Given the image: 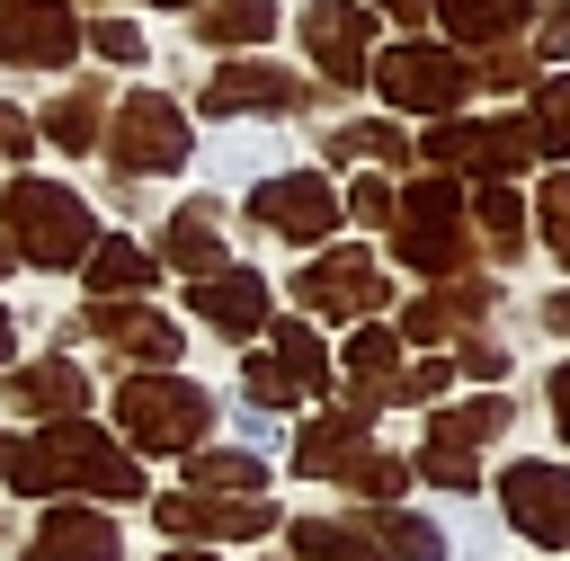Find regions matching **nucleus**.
Listing matches in <instances>:
<instances>
[{"mask_svg": "<svg viewBox=\"0 0 570 561\" xmlns=\"http://www.w3.org/2000/svg\"><path fill=\"white\" fill-rule=\"evenodd\" d=\"M107 427H116L142 463H178V454L214 445L223 401H214L187 365H151V374H116V383H107Z\"/></svg>", "mask_w": 570, "mask_h": 561, "instance_id": "f257e3e1", "label": "nucleus"}, {"mask_svg": "<svg viewBox=\"0 0 570 561\" xmlns=\"http://www.w3.org/2000/svg\"><path fill=\"white\" fill-rule=\"evenodd\" d=\"M98 205L71 187V178H45V169H9L0 178V240L18 249V267L36 276H71L98 240Z\"/></svg>", "mask_w": 570, "mask_h": 561, "instance_id": "f03ea898", "label": "nucleus"}, {"mask_svg": "<svg viewBox=\"0 0 570 561\" xmlns=\"http://www.w3.org/2000/svg\"><path fill=\"white\" fill-rule=\"evenodd\" d=\"M419 169H445L463 187H525L543 169V142L525 125V107H463V116H436L419 125Z\"/></svg>", "mask_w": 570, "mask_h": 561, "instance_id": "7ed1b4c3", "label": "nucleus"}, {"mask_svg": "<svg viewBox=\"0 0 570 561\" xmlns=\"http://www.w3.org/2000/svg\"><path fill=\"white\" fill-rule=\"evenodd\" d=\"M463 205H472L463 178H445V169H410V178H401V214H392V232H383V258H392L401 276H419V285L481 267Z\"/></svg>", "mask_w": 570, "mask_h": 561, "instance_id": "20e7f679", "label": "nucleus"}, {"mask_svg": "<svg viewBox=\"0 0 570 561\" xmlns=\"http://www.w3.org/2000/svg\"><path fill=\"white\" fill-rule=\"evenodd\" d=\"M285 303H294L303 321H321V329H356V321H383L401 294H392L383 249H374V240H356V232H338V240H321V249H303V258H294Z\"/></svg>", "mask_w": 570, "mask_h": 561, "instance_id": "39448f33", "label": "nucleus"}, {"mask_svg": "<svg viewBox=\"0 0 570 561\" xmlns=\"http://www.w3.org/2000/svg\"><path fill=\"white\" fill-rule=\"evenodd\" d=\"M98 160H107V178H142V187L187 178V169H196V116L178 107V89L134 80V89H116V107H107Z\"/></svg>", "mask_w": 570, "mask_h": 561, "instance_id": "423d86ee", "label": "nucleus"}, {"mask_svg": "<svg viewBox=\"0 0 570 561\" xmlns=\"http://www.w3.org/2000/svg\"><path fill=\"white\" fill-rule=\"evenodd\" d=\"M365 98H383V116H463L472 107V62L445 45V36H383L374 62H365Z\"/></svg>", "mask_w": 570, "mask_h": 561, "instance_id": "0eeeda50", "label": "nucleus"}, {"mask_svg": "<svg viewBox=\"0 0 570 561\" xmlns=\"http://www.w3.org/2000/svg\"><path fill=\"white\" fill-rule=\"evenodd\" d=\"M107 436H116V427H107L98 410H89V419H45V427H0V490L27 499V508L80 499V481H89V463H98Z\"/></svg>", "mask_w": 570, "mask_h": 561, "instance_id": "6e6552de", "label": "nucleus"}, {"mask_svg": "<svg viewBox=\"0 0 570 561\" xmlns=\"http://www.w3.org/2000/svg\"><path fill=\"white\" fill-rule=\"evenodd\" d=\"M312 107H330L312 71H294V62H276V53H223V62L196 80V107H187V116H214V125H294V116H312Z\"/></svg>", "mask_w": 570, "mask_h": 561, "instance_id": "1a4fd4ad", "label": "nucleus"}, {"mask_svg": "<svg viewBox=\"0 0 570 561\" xmlns=\"http://www.w3.org/2000/svg\"><path fill=\"white\" fill-rule=\"evenodd\" d=\"M258 240H276V249H321V240H338L347 232V205H338V178L312 160V169H258L249 187H240V205H232Z\"/></svg>", "mask_w": 570, "mask_h": 561, "instance_id": "9d476101", "label": "nucleus"}, {"mask_svg": "<svg viewBox=\"0 0 570 561\" xmlns=\"http://www.w3.org/2000/svg\"><path fill=\"white\" fill-rule=\"evenodd\" d=\"M142 508H151L160 543H205V552H223V543L258 552V543H276V525H285L276 490H267V499H232V490H187V481H169V490H151Z\"/></svg>", "mask_w": 570, "mask_h": 561, "instance_id": "9b49d317", "label": "nucleus"}, {"mask_svg": "<svg viewBox=\"0 0 570 561\" xmlns=\"http://www.w3.org/2000/svg\"><path fill=\"white\" fill-rule=\"evenodd\" d=\"M294 36H303V71L321 80L330 107L365 98V62H374V45H383V18H374L365 0H303V9H294Z\"/></svg>", "mask_w": 570, "mask_h": 561, "instance_id": "f8f14e48", "label": "nucleus"}, {"mask_svg": "<svg viewBox=\"0 0 570 561\" xmlns=\"http://www.w3.org/2000/svg\"><path fill=\"white\" fill-rule=\"evenodd\" d=\"M490 508H499V525L517 543L570 561V463L561 454H508L490 472Z\"/></svg>", "mask_w": 570, "mask_h": 561, "instance_id": "ddd939ff", "label": "nucleus"}, {"mask_svg": "<svg viewBox=\"0 0 570 561\" xmlns=\"http://www.w3.org/2000/svg\"><path fill=\"white\" fill-rule=\"evenodd\" d=\"M499 312H508L499 267H463V276H436V285L401 294V303H392V329H401L410 356H428V347H454L463 329H490Z\"/></svg>", "mask_w": 570, "mask_h": 561, "instance_id": "4468645a", "label": "nucleus"}, {"mask_svg": "<svg viewBox=\"0 0 570 561\" xmlns=\"http://www.w3.org/2000/svg\"><path fill=\"white\" fill-rule=\"evenodd\" d=\"M80 321H89V347L107 356V374L187 365V329H178V312H160L151 294H125V303H89V294H80Z\"/></svg>", "mask_w": 570, "mask_h": 561, "instance_id": "2eb2a0df", "label": "nucleus"}, {"mask_svg": "<svg viewBox=\"0 0 570 561\" xmlns=\"http://www.w3.org/2000/svg\"><path fill=\"white\" fill-rule=\"evenodd\" d=\"M0 410H9V427L89 419V410H98V374H89L80 356H62V347H36V356H18V365L0 374Z\"/></svg>", "mask_w": 570, "mask_h": 561, "instance_id": "dca6fc26", "label": "nucleus"}, {"mask_svg": "<svg viewBox=\"0 0 570 561\" xmlns=\"http://www.w3.org/2000/svg\"><path fill=\"white\" fill-rule=\"evenodd\" d=\"M151 258H160V276H178V285H196V276L232 267V258H240V249H232V205H223L214 187L178 196V205L151 223Z\"/></svg>", "mask_w": 570, "mask_h": 561, "instance_id": "f3484780", "label": "nucleus"}, {"mask_svg": "<svg viewBox=\"0 0 570 561\" xmlns=\"http://www.w3.org/2000/svg\"><path fill=\"white\" fill-rule=\"evenodd\" d=\"M178 303H187V321H196L205 338H223V347H249V338L276 321V285H267L249 258H232V267L178 285Z\"/></svg>", "mask_w": 570, "mask_h": 561, "instance_id": "a211bd4d", "label": "nucleus"}, {"mask_svg": "<svg viewBox=\"0 0 570 561\" xmlns=\"http://www.w3.org/2000/svg\"><path fill=\"white\" fill-rule=\"evenodd\" d=\"M330 347H338V392H330V401H338L347 419H365V427H374V419L392 410V383H401V365H410V347H401L392 312H383V321H356V329H338Z\"/></svg>", "mask_w": 570, "mask_h": 561, "instance_id": "6ab92c4d", "label": "nucleus"}, {"mask_svg": "<svg viewBox=\"0 0 570 561\" xmlns=\"http://www.w3.org/2000/svg\"><path fill=\"white\" fill-rule=\"evenodd\" d=\"M9 552L18 561H125V516L98 499H45Z\"/></svg>", "mask_w": 570, "mask_h": 561, "instance_id": "aec40b11", "label": "nucleus"}, {"mask_svg": "<svg viewBox=\"0 0 570 561\" xmlns=\"http://www.w3.org/2000/svg\"><path fill=\"white\" fill-rule=\"evenodd\" d=\"M365 445H374V427L347 419L338 401H321V410H303V419L285 427V472L312 481V490H338V481L365 463Z\"/></svg>", "mask_w": 570, "mask_h": 561, "instance_id": "412c9836", "label": "nucleus"}, {"mask_svg": "<svg viewBox=\"0 0 570 561\" xmlns=\"http://www.w3.org/2000/svg\"><path fill=\"white\" fill-rule=\"evenodd\" d=\"M80 9L71 0H0V71H71Z\"/></svg>", "mask_w": 570, "mask_h": 561, "instance_id": "4be33fe9", "label": "nucleus"}, {"mask_svg": "<svg viewBox=\"0 0 570 561\" xmlns=\"http://www.w3.org/2000/svg\"><path fill=\"white\" fill-rule=\"evenodd\" d=\"M276 552H294V561H392V543H383V516L374 508H285V525H276Z\"/></svg>", "mask_w": 570, "mask_h": 561, "instance_id": "5701e85b", "label": "nucleus"}, {"mask_svg": "<svg viewBox=\"0 0 570 561\" xmlns=\"http://www.w3.org/2000/svg\"><path fill=\"white\" fill-rule=\"evenodd\" d=\"M107 107H116L107 71H62V89L36 107L45 151H62V160H98V142H107Z\"/></svg>", "mask_w": 570, "mask_h": 561, "instance_id": "b1692460", "label": "nucleus"}, {"mask_svg": "<svg viewBox=\"0 0 570 561\" xmlns=\"http://www.w3.org/2000/svg\"><path fill=\"white\" fill-rule=\"evenodd\" d=\"M321 169L330 178L338 169H392V178H410L419 169V134L401 116H330L321 125Z\"/></svg>", "mask_w": 570, "mask_h": 561, "instance_id": "393cba45", "label": "nucleus"}, {"mask_svg": "<svg viewBox=\"0 0 570 561\" xmlns=\"http://www.w3.org/2000/svg\"><path fill=\"white\" fill-rule=\"evenodd\" d=\"M258 347L285 365V383L303 392V410H321V401L338 392V347H330V329H321V321H303L294 303H276V321L258 329Z\"/></svg>", "mask_w": 570, "mask_h": 561, "instance_id": "a878e982", "label": "nucleus"}, {"mask_svg": "<svg viewBox=\"0 0 570 561\" xmlns=\"http://www.w3.org/2000/svg\"><path fill=\"white\" fill-rule=\"evenodd\" d=\"M71 276H80V294H89V303L160 294V258H151V240H134V232H98V240H89V258H80Z\"/></svg>", "mask_w": 570, "mask_h": 561, "instance_id": "bb28decb", "label": "nucleus"}, {"mask_svg": "<svg viewBox=\"0 0 570 561\" xmlns=\"http://www.w3.org/2000/svg\"><path fill=\"white\" fill-rule=\"evenodd\" d=\"M463 223H472V249H481V267H517L525 249H534V214H525V187H472V205H463Z\"/></svg>", "mask_w": 570, "mask_h": 561, "instance_id": "cd10ccee", "label": "nucleus"}, {"mask_svg": "<svg viewBox=\"0 0 570 561\" xmlns=\"http://www.w3.org/2000/svg\"><path fill=\"white\" fill-rule=\"evenodd\" d=\"M276 27H285L276 0H196V9H187V36H196L214 62H223V53H267Z\"/></svg>", "mask_w": 570, "mask_h": 561, "instance_id": "c85d7f7f", "label": "nucleus"}, {"mask_svg": "<svg viewBox=\"0 0 570 561\" xmlns=\"http://www.w3.org/2000/svg\"><path fill=\"white\" fill-rule=\"evenodd\" d=\"M508 427H517V401H508V383H490V392H445V401L419 419V436H445V445H472V454H490Z\"/></svg>", "mask_w": 570, "mask_h": 561, "instance_id": "c756f323", "label": "nucleus"}, {"mask_svg": "<svg viewBox=\"0 0 570 561\" xmlns=\"http://www.w3.org/2000/svg\"><path fill=\"white\" fill-rule=\"evenodd\" d=\"M428 27L454 53H481V45H517L534 27V0H428Z\"/></svg>", "mask_w": 570, "mask_h": 561, "instance_id": "7c9ffc66", "label": "nucleus"}, {"mask_svg": "<svg viewBox=\"0 0 570 561\" xmlns=\"http://www.w3.org/2000/svg\"><path fill=\"white\" fill-rule=\"evenodd\" d=\"M178 481L187 490H232V499H267V481H276V463L258 454V445H196V454H178Z\"/></svg>", "mask_w": 570, "mask_h": 561, "instance_id": "2f4dec72", "label": "nucleus"}, {"mask_svg": "<svg viewBox=\"0 0 570 561\" xmlns=\"http://www.w3.org/2000/svg\"><path fill=\"white\" fill-rule=\"evenodd\" d=\"M410 481L436 490V499H481V490H490L481 454H472V445H445V436H419V445H410Z\"/></svg>", "mask_w": 570, "mask_h": 561, "instance_id": "473e14b6", "label": "nucleus"}, {"mask_svg": "<svg viewBox=\"0 0 570 561\" xmlns=\"http://www.w3.org/2000/svg\"><path fill=\"white\" fill-rule=\"evenodd\" d=\"M80 53L98 71H142L151 62V36L125 18V9H80Z\"/></svg>", "mask_w": 570, "mask_h": 561, "instance_id": "72a5a7b5", "label": "nucleus"}, {"mask_svg": "<svg viewBox=\"0 0 570 561\" xmlns=\"http://www.w3.org/2000/svg\"><path fill=\"white\" fill-rule=\"evenodd\" d=\"M338 205H347V232L356 240H383L392 214H401V178L392 169H338Z\"/></svg>", "mask_w": 570, "mask_h": 561, "instance_id": "f704fd0d", "label": "nucleus"}, {"mask_svg": "<svg viewBox=\"0 0 570 561\" xmlns=\"http://www.w3.org/2000/svg\"><path fill=\"white\" fill-rule=\"evenodd\" d=\"M525 214H534V240H543V258L570 276V160L534 169V187H525Z\"/></svg>", "mask_w": 570, "mask_h": 561, "instance_id": "c9c22d12", "label": "nucleus"}, {"mask_svg": "<svg viewBox=\"0 0 570 561\" xmlns=\"http://www.w3.org/2000/svg\"><path fill=\"white\" fill-rule=\"evenodd\" d=\"M232 374H240V383H232V401H249V410H267V419H303V392L285 383V365H276L258 338L240 347V365H232Z\"/></svg>", "mask_w": 570, "mask_h": 561, "instance_id": "e433bc0d", "label": "nucleus"}, {"mask_svg": "<svg viewBox=\"0 0 570 561\" xmlns=\"http://www.w3.org/2000/svg\"><path fill=\"white\" fill-rule=\"evenodd\" d=\"M419 481H410V454H392V445H365V463L338 481V499L347 508H401Z\"/></svg>", "mask_w": 570, "mask_h": 561, "instance_id": "4c0bfd02", "label": "nucleus"}, {"mask_svg": "<svg viewBox=\"0 0 570 561\" xmlns=\"http://www.w3.org/2000/svg\"><path fill=\"white\" fill-rule=\"evenodd\" d=\"M517 107H525V125H534V142H543V169L570 160V71H534V89H525Z\"/></svg>", "mask_w": 570, "mask_h": 561, "instance_id": "58836bf2", "label": "nucleus"}, {"mask_svg": "<svg viewBox=\"0 0 570 561\" xmlns=\"http://www.w3.org/2000/svg\"><path fill=\"white\" fill-rule=\"evenodd\" d=\"M463 62H472V98H525L534 71H543L525 36H517V45H481V53H463Z\"/></svg>", "mask_w": 570, "mask_h": 561, "instance_id": "ea45409f", "label": "nucleus"}, {"mask_svg": "<svg viewBox=\"0 0 570 561\" xmlns=\"http://www.w3.org/2000/svg\"><path fill=\"white\" fill-rule=\"evenodd\" d=\"M383 516V543H392V561H454V534H445V516H428V508H374Z\"/></svg>", "mask_w": 570, "mask_h": 561, "instance_id": "a19ab883", "label": "nucleus"}, {"mask_svg": "<svg viewBox=\"0 0 570 561\" xmlns=\"http://www.w3.org/2000/svg\"><path fill=\"white\" fill-rule=\"evenodd\" d=\"M445 356H454V383H472V392H490V383H508V374H517V347H508L499 329H463Z\"/></svg>", "mask_w": 570, "mask_h": 561, "instance_id": "79ce46f5", "label": "nucleus"}, {"mask_svg": "<svg viewBox=\"0 0 570 561\" xmlns=\"http://www.w3.org/2000/svg\"><path fill=\"white\" fill-rule=\"evenodd\" d=\"M445 392H454V356H445V347H428V356H410V365H401L392 410H436Z\"/></svg>", "mask_w": 570, "mask_h": 561, "instance_id": "37998d69", "label": "nucleus"}, {"mask_svg": "<svg viewBox=\"0 0 570 561\" xmlns=\"http://www.w3.org/2000/svg\"><path fill=\"white\" fill-rule=\"evenodd\" d=\"M36 107H18V98H0V160H18V169H36Z\"/></svg>", "mask_w": 570, "mask_h": 561, "instance_id": "c03bdc74", "label": "nucleus"}, {"mask_svg": "<svg viewBox=\"0 0 570 561\" xmlns=\"http://www.w3.org/2000/svg\"><path fill=\"white\" fill-rule=\"evenodd\" d=\"M543 419H552V436L570 445V356H552V365H543Z\"/></svg>", "mask_w": 570, "mask_h": 561, "instance_id": "a18cd8bd", "label": "nucleus"}, {"mask_svg": "<svg viewBox=\"0 0 570 561\" xmlns=\"http://www.w3.org/2000/svg\"><path fill=\"white\" fill-rule=\"evenodd\" d=\"M534 329H543V338H561V347H570V276H561V285H552V294H534Z\"/></svg>", "mask_w": 570, "mask_h": 561, "instance_id": "49530a36", "label": "nucleus"}, {"mask_svg": "<svg viewBox=\"0 0 570 561\" xmlns=\"http://www.w3.org/2000/svg\"><path fill=\"white\" fill-rule=\"evenodd\" d=\"M374 18H392L401 36H428V0H365Z\"/></svg>", "mask_w": 570, "mask_h": 561, "instance_id": "de8ad7c7", "label": "nucleus"}, {"mask_svg": "<svg viewBox=\"0 0 570 561\" xmlns=\"http://www.w3.org/2000/svg\"><path fill=\"white\" fill-rule=\"evenodd\" d=\"M534 27H552V36H570V0H534Z\"/></svg>", "mask_w": 570, "mask_h": 561, "instance_id": "09e8293b", "label": "nucleus"}, {"mask_svg": "<svg viewBox=\"0 0 570 561\" xmlns=\"http://www.w3.org/2000/svg\"><path fill=\"white\" fill-rule=\"evenodd\" d=\"M9 365H18V312L0 303V374H9Z\"/></svg>", "mask_w": 570, "mask_h": 561, "instance_id": "8fccbe9b", "label": "nucleus"}, {"mask_svg": "<svg viewBox=\"0 0 570 561\" xmlns=\"http://www.w3.org/2000/svg\"><path fill=\"white\" fill-rule=\"evenodd\" d=\"M151 561H223V552H205V543H169V552H151Z\"/></svg>", "mask_w": 570, "mask_h": 561, "instance_id": "3c124183", "label": "nucleus"}, {"mask_svg": "<svg viewBox=\"0 0 570 561\" xmlns=\"http://www.w3.org/2000/svg\"><path fill=\"white\" fill-rule=\"evenodd\" d=\"M9 276H18V249H9V240H0V285H9Z\"/></svg>", "mask_w": 570, "mask_h": 561, "instance_id": "603ef678", "label": "nucleus"}, {"mask_svg": "<svg viewBox=\"0 0 570 561\" xmlns=\"http://www.w3.org/2000/svg\"><path fill=\"white\" fill-rule=\"evenodd\" d=\"M125 9H196V0H125Z\"/></svg>", "mask_w": 570, "mask_h": 561, "instance_id": "864d4df0", "label": "nucleus"}, {"mask_svg": "<svg viewBox=\"0 0 570 561\" xmlns=\"http://www.w3.org/2000/svg\"><path fill=\"white\" fill-rule=\"evenodd\" d=\"M9 543H18V525H9V516H0V552H9Z\"/></svg>", "mask_w": 570, "mask_h": 561, "instance_id": "5fc2aeb1", "label": "nucleus"}, {"mask_svg": "<svg viewBox=\"0 0 570 561\" xmlns=\"http://www.w3.org/2000/svg\"><path fill=\"white\" fill-rule=\"evenodd\" d=\"M249 561H294V552H249Z\"/></svg>", "mask_w": 570, "mask_h": 561, "instance_id": "6e6d98bb", "label": "nucleus"}, {"mask_svg": "<svg viewBox=\"0 0 570 561\" xmlns=\"http://www.w3.org/2000/svg\"><path fill=\"white\" fill-rule=\"evenodd\" d=\"M71 9H107V0H71Z\"/></svg>", "mask_w": 570, "mask_h": 561, "instance_id": "4d7b16f0", "label": "nucleus"}]
</instances>
